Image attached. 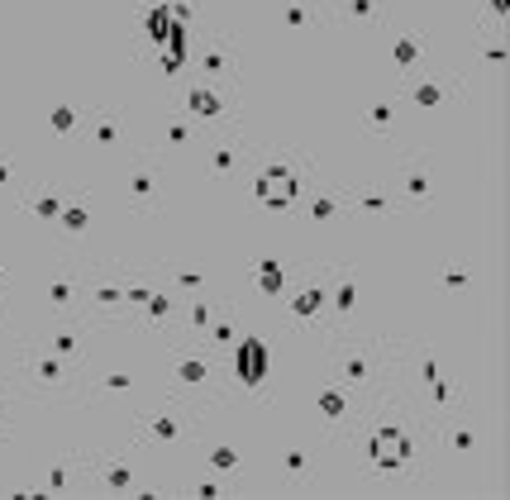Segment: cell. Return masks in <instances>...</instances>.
Here are the masks:
<instances>
[{
  "mask_svg": "<svg viewBox=\"0 0 510 500\" xmlns=\"http://www.w3.org/2000/svg\"><path fill=\"white\" fill-rule=\"evenodd\" d=\"M377 453H381V462L391 467V462H401V453H406V443H401L396 434H381V439H377Z\"/></svg>",
  "mask_w": 510,
  "mask_h": 500,
  "instance_id": "obj_1",
  "label": "cell"
},
{
  "mask_svg": "<svg viewBox=\"0 0 510 500\" xmlns=\"http://www.w3.org/2000/svg\"><path fill=\"white\" fill-rule=\"evenodd\" d=\"M291 195V177H267V200H286Z\"/></svg>",
  "mask_w": 510,
  "mask_h": 500,
  "instance_id": "obj_2",
  "label": "cell"
}]
</instances>
